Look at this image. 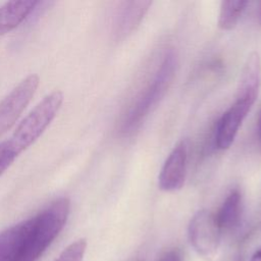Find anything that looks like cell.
<instances>
[{
  "label": "cell",
  "mask_w": 261,
  "mask_h": 261,
  "mask_svg": "<svg viewBox=\"0 0 261 261\" xmlns=\"http://www.w3.org/2000/svg\"><path fill=\"white\" fill-rule=\"evenodd\" d=\"M69 211V200L61 197L0 231V261H37L62 230Z\"/></svg>",
  "instance_id": "1"
},
{
  "label": "cell",
  "mask_w": 261,
  "mask_h": 261,
  "mask_svg": "<svg viewBox=\"0 0 261 261\" xmlns=\"http://www.w3.org/2000/svg\"><path fill=\"white\" fill-rule=\"evenodd\" d=\"M176 68V56L172 50L166 52L153 80L138 97L128 109L121 122V132L124 135L133 134L140 127L142 121L152 111L165 95L174 76Z\"/></svg>",
  "instance_id": "2"
},
{
  "label": "cell",
  "mask_w": 261,
  "mask_h": 261,
  "mask_svg": "<svg viewBox=\"0 0 261 261\" xmlns=\"http://www.w3.org/2000/svg\"><path fill=\"white\" fill-rule=\"evenodd\" d=\"M63 103V93L55 90L46 95L17 124L9 143L19 155L31 147L56 117Z\"/></svg>",
  "instance_id": "3"
},
{
  "label": "cell",
  "mask_w": 261,
  "mask_h": 261,
  "mask_svg": "<svg viewBox=\"0 0 261 261\" xmlns=\"http://www.w3.org/2000/svg\"><path fill=\"white\" fill-rule=\"evenodd\" d=\"M220 233L215 215L208 210L198 211L189 223V241L198 255L206 261L213 260L217 255Z\"/></svg>",
  "instance_id": "4"
},
{
  "label": "cell",
  "mask_w": 261,
  "mask_h": 261,
  "mask_svg": "<svg viewBox=\"0 0 261 261\" xmlns=\"http://www.w3.org/2000/svg\"><path fill=\"white\" fill-rule=\"evenodd\" d=\"M39 85V75L32 73L19 82L0 101V137L17 121L35 96Z\"/></svg>",
  "instance_id": "5"
},
{
  "label": "cell",
  "mask_w": 261,
  "mask_h": 261,
  "mask_svg": "<svg viewBox=\"0 0 261 261\" xmlns=\"http://www.w3.org/2000/svg\"><path fill=\"white\" fill-rule=\"evenodd\" d=\"M188 163V143L178 142L166 158L158 176V185L162 191L175 192L184 186Z\"/></svg>",
  "instance_id": "6"
},
{
  "label": "cell",
  "mask_w": 261,
  "mask_h": 261,
  "mask_svg": "<svg viewBox=\"0 0 261 261\" xmlns=\"http://www.w3.org/2000/svg\"><path fill=\"white\" fill-rule=\"evenodd\" d=\"M251 108L252 105L234 100L232 105L221 115L215 130V145L218 149L225 150L230 147Z\"/></svg>",
  "instance_id": "7"
},
{
  "label": "cell",
  "mask_w": 261,
  "mask_h": 261,
  "mask_svg": "<svg viewBox=\"0 0 261 261\" xmlns=\"http://www.w3.org/2000/svg\"><path fill=\"white\" fill-rule=\"evenodd\" d=\"M261 86V58L259 53L252 52L243 67L236 99L254 105Z\"/></svg>",
  "instance_id": "8"
},
{
  "label": "cell",
  "mask_w": 261,
  "mask_h": 261,
  "mask_svg": "<svg viewBox=\"0 0 261 261\" xmlns=\"http://www.w3.org/2000/svg\"><path fill=\"white\" fill-rule=\"evenodd\" d=\"M39 3L36 0H13L0 6V36L13 31L22 23Z\"/></svg>",
  "instance_id": "9"
},
{
  "label": "cell",
  "mask_w": 261,
  "mask_h": 261,
  "mask_svg": "<svg viewBox=\"0 0 261 261\" xmlns=\"http://www.w3.org/2000/svg\"><path fill=\"white\" fill-rule=\"evenodd\" d=\"M151 4L150 1L124 2L115 16L114 34L118 38H122L132 33L141 22Z\"/></svg>",
  "instance_id": "10"
},
{
  "label": "cell",
  "mask_w": 261,
  "mask_h": 261,
  "mask_svg": "<svg viewBox=\"0 0 261 261\" xmlns=\"http://www.w3.org/2000/svg\"><path fill=\"white\" fill-rule=\"evenodd\" d=\"M241 215L242 195L238 189H234L231 190L224 199L218 210V213L215 215V218L220 230L227 231L238 226Z\"/></svg>",
  "instance_id": "11"
},
{
  "label": "cell",
  "mask_w": 261,
  "mask_h": 261,
  "mask_svg": "<svg viewBox=\"0 0 261 261\" xmlns=\"http://www.w3.org/2000/svg\"><path fill=\"white\" fill-rule=\"evenodd\" d=\"M248 5L245 0H225L220 3L218 27L224 31L232 30L239 22Z\"/></svg>",
  "instance_id": "12"
},
{
  "label": "cell",
  "mask_w": 261,
  "mask_h": 261,
  "mask_svg": "<svg viewBox=\"0 0 261 261\" xmlns=\"http://www.w3.org/2000/svg\"><path fill=\"white\" fill-rule=\"evenodd\" d=\"M86 248V240H77L67 246L55 261H83Z\"/></svg>",
  "instance_id": "13"
},
{
  "label": "cell",
  "mask_w": 261,
  "mask_h": 261,
  "mask_svg": "<svg viewBox=\"0 0 261 261\" xmlns=\"http://www.w3.org/2000/svg\"><path fill=\"white\" fill-rule=\"evenodd\" d=\"M17 156L18 154L8 140L0 143V175L9 168Z\"/></svg>",
  "instance_id": "14"
},
{
  "label": "cell",
  "mask_w": 261,
  "mask_h": 261,
  "mask_svg": "<svg viewBox=\"0 0 261 261\" xmlns=\"http://www.w3.org/2000/svg\"><path fill=\"white\" fill-rule=\"evenodd\" d=\"M158 261H181V256L178 251L171 250L163 254Z\"/></svg>",
  "instance_id": "15"
},
{
  "label": "cell",
  "mask_w": 261,
  "mask_h": 261,
  "mask_svg": "<svg viewBox=\"0 0 261 261\" xmlns=\"http://www.w3.org/2000/svg\"><path fill=\"white\" fill-rule=\"evenodd\" d=\"M257 139H258V143H259L260 150H261V110H260L258 120H257Z\"/></svg>",
  "instance_id": "16"
},
{
  "label": "cell",
  "mask_w": 261,
  "mask_h": 261,
  "mask_svg": "<svg viewBox=\"0 0 261 261\" xmlns=\"http://www.w3.org/2000/svg\"><path fill=\"white\" fill-rule=\"evenodd\" d=\"M250 261H261V249H259L258 251H256L253 254V256H252Z\"/></svg>",
  "instance_id": "17"
},
{
  "label": "cell",
  "mask_w": 261,
  "mask_h": 261,
  "mask_svg": "<svg viewBox=\"0 0 261 261\" xmlns=\"http://www.w3.org/2000/svg\"><path fill=\"white\" fill-rule=\"evenodd\" d=\"M258 14H259V21L261 22V2L259 3V12H258Z\"/></svg>",
  "instance_id": "18"
},
{
  "label": "cell",
  "mask_w": 261,
  "mask_h": 261,
  "mask_svg": "<svg viewBox=\"0 0 261 261\" xmlns=\"http://www.w3.org/2000/svg\"><path fill=\"white\" fill-rule=\"evenodd\" d=\"M234 261H244V260H243L241 257H239V258H237Z\"/></svg>",
  "instance_id": "19"
}]
</instances>
